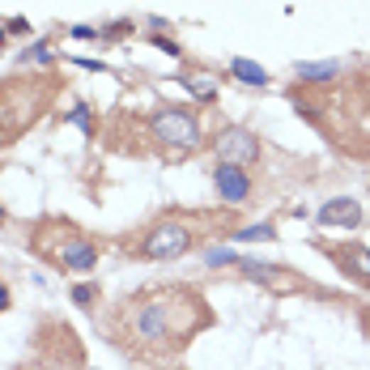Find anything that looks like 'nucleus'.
<instances>
[{
    "instance_id": "17",
    "label": "nucleus",
    "mask_w": 370,
    "mask_h": 370,
    "mask_svg": "<svg viewBox=\"0 0 370 370\" xmlns=\"http://www.w3.org/2000/svg\"><path fill=\"white\" fill-rule=\"evenodd\" d=\"M9 34H30V26H26V17H13V21H9Z\"/></svg>"
},
{
    "instance_id": "6",
    "label": "nucleus",
    "mask_w": 370,
    "mask_h": 370,
    "mask_svg": "<svg viewBox=\"0 0 370 370\" xmlns=\"http://www.w3.org/2000/svg\"><path fill=\"white\" fill-rule=\"evenodd\" d=\"M166 324H170L166 298H153V303H145V307L136 311V332H141L145 341H162V337H166Z\"/></svg>"
},
{
    "instance_id": "20",
    "label": "nucleus",
    "mask_w": 370,
    "mask_h": 370,
    "mask_svg": "<svg viewBox=\"0 0 370 370\" xmlns=\"http://www.w3.org/2000/svg\"><path fill=\"white\" fill-rule=\"evenodd\" d=\"M0 222H4V209H0Z\"/></svg>"
},
{
    "instance_id": "13",
    "label": "nucleus",
    "mask_w": 370,
    "mask_h": 370,
    "mask_svg": "<svg viewBox=\"0 0 370 370\" xmlns=\"http://www.w3.org/2000/svg\"><path fill=\"white\" fill-rule=\"evenodd\" d=\"M30 60H34V64H43V60H51V51H47V43H34V47L26 51V64H30Z\"/></svg>"
},
{
    "instance_id": "18",
    "label": "nucleus",
    "mask_w": 370,
    "mask_h": 370,
    "mask_svg": "<svg viewBox=\"0 0 370 370\" xmlns=\"http://www.w3.org/2000/svg\"><path fill=\"white\" fill-rule=\"evenodd\" d=\"M4 307H9V290L0 285V311H4Z\"/></svg>"
},
{
    "instance_id": "5",
    "label": "nucleus",
    "mask_w": 370,
    "mask_h": 370,
    "mask_svg": "<svg viewBox=\"0 0 370 370\" xmlns=\"http://www.w3.org/2000/svg\"><path fill=\"white\" fill-rule=\"evenodd\" d=\"M320 222H324V226H349V230H358V226H362V205H358L354 196L324 200V205H320Z\"/></svg>"
},
{
    "instance_id": "11",
    "label": "nucleus",
    "mask_w": 370,
    "mask_h": 370,
    "mask_svg": "<svg viewBox=\"0 0 370 370\" xmlns=\"http://www.w3.org/2000/svg\"><path fill=\"white\" fill-rule=\"evenodd\" d=\"M345 264H349V273H354L358 281H370V251L366 247H349V251H345Z\"/></svg>"
},
{
    "instance_id": "14",
    "label": "nucleus",
    "mask_w": 370,
    "mask_h": 370,
    "mask_svg": "<svg viewBox=\"0 0 370 370\" xmlns=\"http://www.w3.org/2000/svg\"><path fill=\"white\" fill-rule=\"evenodd\" d=\"M72 303H77V307H89V303H94V285H77V290H72Z\"/></svg>"
},
{
    "instance_id": "12",
    "label": "nucleus",
    "mask_w": 370,
    "mask_h": 370,
    "mask_svg": "<svg viewBox=\"0 0 370 370\" xmlns=\"http://www.w3.org/2000/svg\"><path fill=\"white\" fill-rule=\"evenodd\" d=\"M264 239H277L273 222H260V226H247V230H239V234H234V243H264Z\"/></svg>"
},
{
    "instance_id": "16",
    "label": "nucleus",
    "mask_w": 370,
    "mask_h": 370,
    "mask_svg": "<svg viewBox=\"0 0 370 370\" xmlns=\"http://www.w3.org/2000/svg\"><path fill=\"white\" fill-rule=\"evenodd\" d=\"M205 260H209V264H239V260H234V251H209Z\"/></svg>"
},
{
    "instance_id": "15",
    "label": "nucleus",
    "mask_w": 370,
    "mask_h": 370,
    "mask_svg": "<svg viewBox=\"0 0 370 370\" xmlns=\"http://www.w3.org/2000/svg\"><path fill=\"white\" fill-rule=\"evenodd\" d=\"M192 89H196L200 98H213V94H217V85H213L209 77H205V81H192Z\"/></svg>"
},
{
    "instance_id": "2",
    "label": "nucleus",
    "mask_w": 370,
    "mask_h": 370,
    "mask_svg": "<svg viewBox=\"0 0 370 370\" xmlns=\"http://www.w3.org/2000/svg\"><path fill=\"white\" fill-rule=\"evenodd\" d=\"M192 247V230L183 222H162L145 234V256L149 260H175Z\"/></svg>"
},
{
    "instance_id": "4",
    "label": "nucleus",
    "mask_w": 370,
    "mask_h": 370,
    "mask_svg": "<svg viewBox=\"0 0 370 370\" xmlns=\"http://www.w3.org/2000/svg\"><path fill=\"white\" fill-rule=\"evenodd\" d=\"M213 183H217V196H222L226 205H243V200H247V192H251V183H247L243 166H222V162H217Z\"/></svg>"
},
{
    "instance_id": "19",
    "label": "nucleus",
    "mask_w": 370,
    "mask_h": 370,
    "mask_svg": "<svg viewBox=\"0 0 370 370\" xmlns=\"http://www.w3.org/2000/svg\"><path fill=\"white\" fill-rule=\"evenodd\" d=\"M4 34H9V30H4V26H0V43H4Z\"/></svg>"
},
{
    "instance_id": "8",
    "label": "nucleus",
    "mask_w": 370,
    "mask_h": 370,
    "mask_svg": "<svg viewBox=\"0 0 370 370\" xmlns=\"http://www.w3.org/2000/svg\"><path fill=\"white\" fill-rule=\"evenodd\" d=\"M239 268H243V277H247V281H260V285H281V290H285V285H294L290 277H281L273 264H260V260H243Z\"/></svg>"
},
{
    "instance_id": "10",
    "label": "nucleus",
    "mask_w": 370,
    "mask_h": 370,
    "mask_svg": "<svg viewBox=\"0 0 370 370\" xmlns=\"http://www.w3.org/2000/svg\"><path fill=\"white\" fill-rule=\"evenodd\" d=\"M337 72H341L337 60H303V64H298V77H303V81H328V77H337Z\"/></svg>"
},
{
    "instance_id": "7",
    "label": "nucleus",
    "mask_w": 370,
    "mask_h": 370,
    "mask_svg": "<svg viewBox=\"0 0 370 370\" xmlns=\"http://www.w3.org/2000/svg\"><path fill=\"white\" fill-rule=\"evenodd\" d=\"M60 260H64V268H72V273H89V268L98 264V251H94L89 243H68V247L60 251Z\"/></svg>"
},
{
    "instance_id": "1",
    "label": "nucleus",
    "mask_w": 370,
    "mask_h": 370,
    "mask_svg": "<svg viewBox=\"0 0 370 370\" xmlns=\"http://www.w3.org/2000/svg\"><path fill=\"white\" fill-rule=\"evenodd\" d=\"M213 153H217L222 166H251V162L260 158V141H256V132H247V128H226V132L213 141Z\"/></svg>"
},
{
    "instance_id": "9",
    "label": "nucleus",
    "mask_w": 370,
    "mask_h": 370,
    "mask_svg": "<svg viewBox=\"0 0 370 370\" xmlns=\"http://www.w3.org/2000/svg\"><path fill=\"white\" fill-rule=\"evenodd\" d=\"M230 72H234L239 81H247V85H268V72H264L256 60H247V55H234V60H230Z\"/></svg>"
},
{
    "instance_id": "3",
    "label": "nucleus",
    "mask_w": 370,
    "mask_h": 370,
    "mask_svg": "<svg viewBox=\"0 0 370 370\" xmlns=\"http://www.w3.org/2000/svg\"><path fill=\"white\" fill-rule=\"evenodd\" d=\"M153 136H158V141H166V145L192 149V145L200 141V128H196V119H192L187 111L170 107V111H158V115H153Z\"/></svg>"
}]
</instances>
